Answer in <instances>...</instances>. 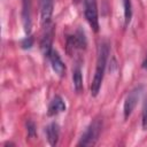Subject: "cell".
<instances>
[{
  "mask_svg": "<svg viewBox=\"0 0 147 147\" xmlns=\"http://www.w3.org/2000/svg\"><path fill=\"white\" fill-rule=\"evenodd\" d=\"M142 68L144 69H147V55H146V57H145V60L142 62Z\"/></svg>",
  "mask_w": 147,
  "mask_h": 147,
  "instance_id": "e0dca14e",
  "label": "cell"
},
{
  "mask_svg": "<svg viewBox=\"0 0 147 147\" xmlns=\"http://www.w3.org/2000/svg\"><path fill=\"white\" fill-rule=\"evenodd\" d=\"M72 83L75 91L77 93H80L83 91V75L79 64H77L72 70Z\"/></svg>",
  "mask_w": 147,
  "mask_h": 147,
  "instance_id": "8fae6325",
  "label": "cell"
},
{
  "mask_svg": "<svg viewBox=\"0 0 147 147\" xmlns=\"http://www.w3.org/2000/svg\"><path fill=\"white\" fill-rule=\"evenodd\" d=\"M67 46H68V49H83L85 48L86 46V38H85V34L82 30H78L75 34L72 36H69L68 37V40H67Z\"/></svg>",
  "mask_w": 147,
  "mask_h": 147,
  "instance_id": "8992f818",
  "label": "cell"
},
{
  "mask_svg": "<svg viewBox=\"0 0 147 147\" xmlns=\"http://www.w3.org/2000/svg\"><path fill=\"white\" fill-rule=\"evenodd\" d=\"M41 24L48 26L53 15V0H41Z\"/></svg>",
  "mask_w": 147,
  "mask_h": 147,
  "instance_id": "ba28073f",
  "label": "cell"
},
{
  "mask_svg": "<svg viewBox=\"0 0 147 147\" xmlns=\"http://www.w3.org/2000/svg\"><path fill=\"white\" fill-rule=\"evenodd\" d=\"M48 59H49V61H51V65H52L53 71H54L57 76H60V77L64 76V74H65V65H64V63H63L61 56L59 55V53L53 49Z\"/></svg>",
  "mask_w": 147,
  "mask_h": 147,
  "instance_id": "52a82bcc",
  "label": "cell"
},
{
  "mask_svg": "<svg viewBox=\"0 0 147 147\" xmlns=\"http://www.w3.org/2000/svg\"><path fill=\"white\" fill-rule=\"evenodd\" d=\"M72 1H74V2H79L80 0H72Z\"/></svg>",
  "mask_w": 147,
  "mask_h": 147,
  "instance_id": "ac0fdd59",
  "label": "cell"
},
{
  "mask_svg": "<svg viewBox=\"0 0 147 147\" xmlns=\"http://www.w3.org/2000/svg\"><path fill=\"white\" fill-rule=\"evenodd\" d=\"M109 55V44L107 41H101L99 47H98V57H96V65H95V71L93 76V80L91 84V95L96 96L100 92L105 71H106V65H107V60Z\"/></svg>",
  "mask_w": 147,
  "mask_h": 147,
  "instance_id": "6da1fadb",
  "label": "cell"
},
{
  "mask_svg": "<svg viewBox=\"0 0 147 147\" xmlns=\"http://www.w3.org/2000/svg\"><path fill=\"white\" fill-rule=\"evenodd\" d=\"M22 22L26 36H30L32 21H31V0H22Z\"/></svg>",
  "mask_w": 147,
  "mask_h": 147,
  "instance_id": "5b68a950",
  "label": "cell"
},
{
  "mask_svg": "<svg viewBox=\"0 0 147 147\" xmlns=\"http://www.w3.org/2000/svg\"><path fill=\"white\" fill-rule=\"evenodd\" d=\"M26 126H28V133L30 134V136H33L34 134V124L32 123V122H28L26 123Z\"/></svg>",
  "mask_w": 147,
  "mask_h": 147,
  "instance_id": "2e32d148",
  "label": "cell"
},
{
  "mask_svg": "<svg viewBox=\"0 0 147 147\" xmlns=\"http://www.w3.org/2000/svg\"><path fill=\"white\" fill-rule=\"evenodd\" d=\"M141 125L144 130H147V99L144 102L142 106V113H141Z\"/></svg>",
  "mask_w": 147,
  "mask_h": 147,
  "instance_id": "5bb4252c",
  "label": "cell"
},
{
  "mask_svg": "<svg viewBox=\"0 0 147 147\" xmlns=\"http://www.w3.org/2000/svg\"><path fill=\"white\" fill-rule=\"evenodd\" d=\"M84 15L94 32L99 31V15L96 0H84Z\"/></svg>",
  "mask_w": 147,
  "mask_h": 147,
  "instance_id": "3957f363",
  "label": "cell"
},
{
  "mask_svg": "<svg viewBox=\"0 0 147 147\" xmlns=\"http://www.w3.org/2000/svg\"><path fill=\"white\" fill-rule=\"evenodd\" d=\"M64 110H65V102H64V100L60 95H55L51 100V102L48 105L47 114H48V116H55V115H59L60 113H62Z\"/></svg>",
  "mask_w": 147,
  "mask_h": 147,
  "instance_id": "9c48e42d",
  "label": "cell"
},
{
  "mask_svg": "<svg viewBox=\"0 0 147 147\" xmlns=\"http://www.w3.org/2000/svg\"><path fill=\"white\" fill-rule=\"evenodd\" d=\"M122 1H123V8H124V23L126 26L132 18V3H131V0H122Z\"/></svg>",
  "mask_w": 147,
  "mask_h": 147,
  "instance_id": "4fadbf2b",
  "label": "cell"
},
{
  "mask_svg": "<svg viewBox=\"0 0 147 147\" xmlns=\"http://www.w3.org/2000/svg\"><path fill=\"white\" fill-rule=\"evenodd\" d=\"M141 90H142L141 86L136 87L131 92H129V94L126 95V98L124 100V105H123V114H124V118L125 119H127L131 116L132 111L134 110V108L137 106V102H138V100L140 98Z\"/></svg>",
  "mask_w": 147,
  "mask_h": 147,
  "instance_id": "277c9868",
  "label": "cell"
},
{
  "mask_svg": "<svg viewBox=\"0 0 147 147\" xmlns=\"http://www.w3.org/2000/svg\"><path fill=\"white\" fill-rule=\"evenodd\" d=\"M46 137H47V140L49 142L51 146H55L59 141V136H60V126L57 123L53 122L51 124L47 125L46 130Z\"/></svg>",
  "mask_w": 147,
  "mask_h": 147,
  "instance_id": "30bf717a",
  "label": "cell"
},
{
  "mask_svg": "<svg viewBox=\"0 0 147 147\" xmlns=\"http://www.w3.org/2000/svg\"><path fill=\"white\" fill-rule=\"evenodd\" d=\"M22 47L23 48H31V46L33 45V38L31 36H28L25 39L22 40Z\"/></svg>",
  "mask_w": 147,
  "mask_h": 147,
  "instance_id": "9a60e30c",
  "label": "cell"
},
{
  "mask_svg": "<svg viewBox=\"0 0 147 147\" xmlns=\"http://www.w3.org/2000/svg\"><path fill=\"white\" fill-rule=\"evenodd\" d=\"M40 49L42 52V54L46 56V57H49L53 48H52V33L51 32H47L42 38H41V41H40Z\"/></svg>",
  "mask_w": 147,
  "mask_h": 147,
  "instance_id": "7c38bea8",
  "label": "cell"
},
{
  "mask_svg": "<svg viewBox=\"0 0 147 147\" xmlns=\"http://www.w3.org/2000/svg\"><path fill=\"white\" fill-rule=\"evenodd\" d=\"M101 127H102V121L99 118L94 119L87 126V129L85 130L83 136L80 137L77 146H93V145H95V142L99 139Z\"/></svg>",
  "mask_w": 147,
  "mask_h": 147,
  "instance_id": "7a4b0ae2",
  "label": "cell"
}]
</instances>
